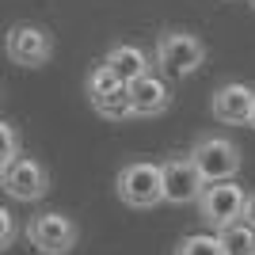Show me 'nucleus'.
<instances>
[{
  "label": "nucleus",
  "instance_id": "1",
  "mask_svg": "<svg viewBox=\"0 0 255 255\" xmlns=\"http://www.w3.org/2000/svg\"><path fill=\"white\" fill-rule=\"evenodd\" d=\"M202 65H206V42L198 34L179 31V27L160 31V38H156V69H160V76L183 80V76H194Z\"/></svg>",
  "mask_w": 255,
  "mask_h": 255
},
{
  "label": "nucleus",
  "instance_id": "2",
  "mask_svg": "<svg viewBox=\"0 0 255 255\" xmlns=\"http://www.w3.org/2000/svg\"><path fill=\"white\" fill-rule=\"evenodd\" d=\"M118 198L133 210H152V206L164 202V164L156 160H129L122 164L115 179Z\"/></svg>",
  "mask_w": 255,
  "mask_h": 255
},
{
  "label": "nucleus",
  "instance_id": "3",
  "mask_svg": "<svg viewBox=\"0 0 255 255\" xmlns=\"http://www.w3.org/2000/svg\"><path fill=\"white\" fill-rule=\"evenodd\" d=\"M191 160L198 164L206 183H233L244 168V152L236 145L233 137H225V133H206V137L194 141L191 149Z\"/></svg>",
  "mask_w": 255,
  "mask_h": 255
},
{
  "label": "nucleus",
  "instance_id": "4",
  "mask_svg": "<svg viewBox=\"0 0 255 255\" xmlns=\"http://www.w3.org/2000/svg\"><path fill=\"white\" fill-rule=\"evenodd\" d=\"M248 198L252 194L240 187V183H210L198 198V217L210 225L213 233H225V229H233V225L244 221L248 213Z\"/></svg>",
  "mask_w": 255,
  "mask_h": 255
},
{
  "label": "nucleus",
  "instance_id": "5",
  "mask_svg": "<svg viewBox=\"0 0 255 255\" xmlns=\"http://www.w3.org/2000/svg\"><path fill=\"white\" fill-rule=\"evenodd\" d=\"M27 240L42 255H69L80 240V225L61 210H46L27 221Z\"/></svg>",
  "mask_w": 255,
  "mask_h": 255
},
{
  "label": "nucleus",
  "instance_id": "6",
  "mask_svg": "<svg viewBox=\"0 0 255 255\" xmlns=\"http://www.w3.org/2000/svg\"><path fill=\"white\" fill-rule=\"evenodd\" d=\"M160 164H164V202H171V206L194 202L198 206V198H202V191L210 183L202 179V171L191 160V152L187 156H168V160H160Z\"/></svg>",
  "mask_w": 255,
  "mask_h": 255
},
{
  "label": "nucleus",
  "instance_id": "7",
  "mask_svg": "<svg viewBox=\"0 0 255 255\" xmlns=\"http://www.w3.org/2000/svg\"><path fill=\"white\" fill-rule=\"evenodd\" d=\"M0 183H4L8 198H15V202H38L50 191V168L34 156H23L11 168H0Z\"/></svg>",
  "mask_w": 255,
  "mask_h": 255
},
{
  "label": "nucleus",
  "instance_id": "8",
  "mask_svg": "<svg viewBox=\"0 0 255 255\" xmlns=\"http://www.w3.org/2000/svg\"><path fill=\"white\" fill-rule=\"evenodd\" d=\"M8 57L23 69H42L53 57V34L38 23H15L8 31Z\"/></svg>",
  "mask_w": 255,
  "mask_h": 255
},
{
  "label": "nucleus",
  "instance_id": "9",
  "mask_svg": "<svg viewBox=\"0 0 255 255\" xmlns=\"http://www.w3.org/2000/svg\"><path fill=\"white\" fill-rule=\"evenodd\" d=\"M210 111L217 122L225 126H252V115H255V88L240 84V80H229L213 92L210 99Z\"/></svg>",
  "mask_w": 255,
  "mask_h": 255
},
{
  "label": "nucleus",
  "instance_id": "10",
  "mask_svg": "<svg viewBox=\"0 0 255 255\" xmlns=\"http://www.w3.org/2000/svg\"><path fill=\"white\" fill-rule=\"evenodd\" d=\"M129 99H133V115L141 118H152V115H164L171 107V88H168V76L160 73H145L129 84Z\"/></svg>",
  "mask_w": 255,
  "mask_h": 255
},
{
  "label": "nucleus",
  "instance_id": "11",
  "mask_svg": "<svg viewBox=\"0 0 255 255\" xmlns=\"http://www.w3.org/2000/svg\"><path fill=\"white\" fill-rule=\"evenodd\" d=\"M103 65H111V69H115L122 84H133L137 76L149 73V53L141 50V46H133V42H115L111 50H107Z\"/></svg>",
  "mask_w": 255,
  "mask_h": 255
},
{
  "label": "nucleus",
  "instance_id": "12",
  "mask_svg": "<svg viewBox=\"0 0 255 255\" xmlns=\"http://www.w3.org/2000/svg\"><path fill=\"white\" fill-rule=\"evenodd\" d=\"M96 115H103V118H111V122H122V118H129L133 115V99H129V84H118L111 96H103V99H96Z\"/></svg>",
  "mask_w": 255,
  "mask_h": 255
},
{
  "label": "nucleus",
  "instance_id": "13",
  "mask_svg": "<svg viewBox=\"0 0 255 255\" xmlns=\"http://www.w3.org/2000/svg\"><path fill=\"white\" fill-rule=\"evenodd\" d=\"M217 240H221L225 255H255V229L248 221H240V225H233V229L217 233Z\"/></svg>",
  "mask_w": 255,
  "mask_h": 255
},
{
  "label": "nucleus",
  "instance_id": "14",
  "mask_svg": "<svg viewBox=\"0 0 255 255\" xmlns=\"http://www.w3.org/2000/svg\"><path fill=\"white\" fill-rule=\"evenodd\" d=\"M118 84H122V80H118V73L111 69V65H103V61H99L96 69L88 73V80H84L88 99H92V103H96V99H103V96H111V92H115Z\"/></svg>",
  "mask_w": 255,
  "mask_h": 255
},
{
  "label": "nucleus",
  "instance_id": "15",
  "mask_svg": "<svg viewBox=\"0 0 255 255\" xmlns=\"http://www.w3.org/2000/svg\"><path fill=\"white\" fill-rule=\"evenodd\" d=\"M175 255H225V252H221L217 233H191V236H183V240H179Z\"/></svg>",
  "mask_w": 255,
  "mask_h": 255
},
{
  "label": "nucleus",
  "instance_id": "16",
  "mask_svg": "<svg viewBox=\"0 0 255 255\" xmlns=\"http://www.w3.org/2000/svg\"><path fill=\"white\" fill-rule=\"evenodd\" d=\"M0 137H4L0 168H11L15 160H23V152H19V129H15V122H0Z\"/></svg>",
  "mask_w": 255,
  "mask_h": 255
},
{
  "label": "nucleus",
  "instance_id": "17",
  "mask_svg": "<svg viewBox=\"0 0 255 255\" xmlns=\"http://www.w3.org/2000/svg\"><path fill=\"white\" fill-rule=\"evenodd\" d=\"M15 236H19V221H15V213L4 206V210H0V248H11Z\"/></svg>",
  "mask_w": 255,
  "mask_h": 255
},
{
  "label": "nucleus",
  "instance_id": "18",
  "mask_svg": "<svg viewBox=\"0 0 255 255\" xmlns=\"http://www.w3.org/2000/svg\"><path fill=\"white\" fill-rule=\"evenodd\" d=\"M244 221H248V225H252V229H255V194H252V198H248V213H244Z\"/></svg>",
  "mask_w": 255,
  "mask_h": 255
},
{
  "label": "nucleus",
  "instance_id": "19",
  "mask_svg": "<svg viewBox=\"0 0 255 255\" xmlns=\"http://www.w3.org/2000/svg\"><path fill=\"white\" fill-rule=\"evenodd\" d=\"M252 129H255V115H252Z\"/></svg>",
  "mask_w": 255,
  "mask_h": 255
},
{
  "label": "nucleus",
  "instance_id": "20",
  "mask_svg": "<svg viewBox=\"0 0 255 255\" xmlns=\"http://www.w3.org/2000/svg\"><path fill=\"white\" fill-rule=\"evenodd\" d=\"M248 4H252V8H255V0H248Z\"/></svg>",
  "mask_w": 255,
  "mask_h": 255
}]
</instances>
